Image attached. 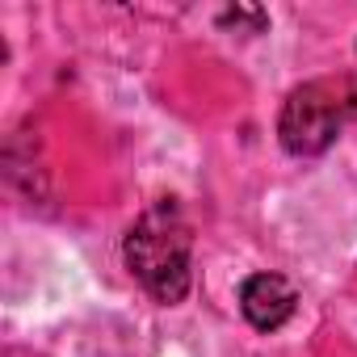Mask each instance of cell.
<instances>
[{
    "instance_id": "obj_1",
    "label": "cell",
    "mask_w": 357,
    "mask_h": 357,
    "mask_svg": "<svg viewBox=\"0 0 357 357\" xmlns=\"http://www.w3.org/2000/svg\"><path fill=\"white\" fill-rule=\"evenodd\" d=\"M190 223L176 202H155L130 231H126V269L155 303H181L190 290Z\"/></svg>"
},
{
    "instance_id": "obj_2",
    "label": "cell",
    "mask_w": 357,
    "mask_h": 357,
    "mask_svg": "<svg viewBox=\"0 0 357 357\" xmlns=\"http://www.w3.org/2000/svg\"><path fill=\"white\" fill-rule=\"evenodd\" d=\"M349 109V101L324 84V80H311V84H298L286 105H282V118H278V135H282V147L290 155H319L336 143V130H340V114Z\"/></svg>"
},
{
    "instance_id": "obj_3",
    "label": "cell",
    "mask_w": 357,
    "mask_h": 357,
    "mask_svg": "<svg viewBox=\"0 0 357 357\" xmlns=\"http://www.w3.org/2000/svg\"><path fill=\"white\" fill-rule=\"evenodd\" d=\"M294 286L278 273H252L244 286H240V311L252 328L261 332H273L282 328L290 315H294Z\"/></svg>"
}]
</instances>
